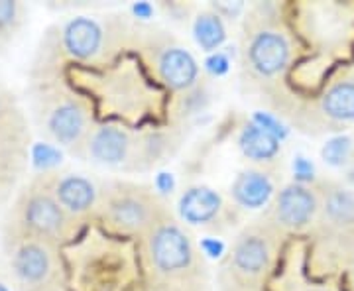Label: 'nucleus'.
Wrapping results in <instances>:
<instances>
[{"instance_id":"obj_1","label":"nucleus","mask_w":354,"mask_h":291,"mask_svg":"<svg viewBox=\"0 0 354 291\" xmlns=\"http://www.w3.org/2000/svg\"><path fill=\"white\" fill-rule=\"evenodd\" d=\"M30 124L39 138L71 153L99 120L93 101L65 77L32 81L28 87Z\"/></svg>"},{"instance_id":"obj_2","label":"nucleus","mask_w":354,"mask_h":291,"mask_svg":"<svg viewBox=\"0 0 354 291\" xmlns=\"http://www.w3.org/2000/svg\"><path fill=\"white\" fill-rule=\"evenodd\" d=\"M295 57L290 28L278 4H254L242 22V79L258 89L278 83Z\"/></svg>"},{"instance_id":"obj_3","label":"nucleus","mask_w":354,"mask_h":291,"mask_svg":"<svg viewBox=\"0 0 354 291\" xmlns=\"http://www.w3.org/2000/svg\"><path fill=\"white\" fill-rule=\"evenodd\" d=\"M109 39L111 26L88 16H77L51 26L39 39L30 69V83L64 77L69 69L102 65Z\"/></svg>"},{"instance_id":"obj_4","label":"nucleus","mask_w":354,"mask_h":291,"mask_svg":"<svg viewBox=\"0 0 354 291\" xmlns=\"http://www.w3.org/2000/svg\"><path fill=\"white\" fill-rule=\"evenodd\" d=\"M140 250L148 281L167 285L209 281L197 244L171 211L160 216L140 238Z\"/></svg>"},{"instance_id":"obj_5","label":"nucleus","mask_w":354,"mask_h":291,"mask_svg":"<svg viewBox=\"0 0 354 291\" xmlns=\"http://www.w3.org/2000/svg\"><path fill=\"white\" fill-rule=\"evenodd\" d=\"M167 144L162 132H136L122 122L99 118L71 156L93 165L138 171L158 164Z\"/></svg>"},{"instance_id":"obj_6","label":"nucleus","mask_w":354,"mask_h":291,"mask_svg":"<svg viewBox=\"0 0 354 291\" xmlns=\"http://www.w3.org/2000/svg\"><path fill=\"white\" fill-rule=\"evenodd\" d=\"M283 238L256 218L232 238L221 262L218 291H264L278 262Z\"/></svg>"},{"instance_id":"obj_7","label":"nucleus","mask_w":354,"mask_h":291,"mask_svg":"<svg viewBox=\"0 0 354 291\" xmlns=\"http://www.w3.org/2000/svg\"><path fill=\"white\" fill-rule=\"evenodd\" d=\"M167 211L152 187L127 179H111L101 183L95 220L111 234L140 241Z\"/></svg>"},{"instance_id":"obj_8","label":"nucleus","mask_w":354,"mask_h":291,"mask_svg":"<svg viewBox=\"0 0 354 291\" xmlns=\"http://www.w3.org/2000/svg\"><path fill=\"white\" fill-rule=\"evenodd\" d=\"M2 254L18 291L67 283L64 248L32 236L6 220L2 227Z\"/></svg>"},{"instance_id":"obj_9","label":"nucleus","mask_w":354,"mask_h":291,"mask_svg":"<svg viewBox=\"0 0 354 291\" xmlns=\"http://www.w3.org/2000/svg\"><path fill=\"white\" fill-rule=\"evenodd\" d=\"M6 223H10L32 236L67 248L81 232V223L67 215L64 207L51 197L34 179H30L22 189L16 193L12 207L8 211Z\"/></svg>"},{"instance_id":"obj_10","label":"nucleus","mask_w":354,"mask_h":291,"mask_svg":"<svg viewBox=\"0 0 354 291\" xmlns=\"http://www.w3.org/2000/svg\"><path fill=\"white\" fill-rule=\"evenodd\" d=\"M140 59L158 87L189 93L199 83V64L181 41L164 30H148L140 44Z\"/></svg>"},{"instance_id":"obj_11","label":"nucleus","mask_w":354,"mask_h":291,"mask_svg":"<svg viewBox=\"0 0 354 291\" xmlns=\"http://www.w3.org/2000/svg\"><path fill=\"white\" fill-rule=\"evenodd\" d=\"M30 138V116L12 91L0 83V189L6 193L24 176Z\"/></svg>"},{"instance_id":"obj_12","label":"nucleus","mask_w":354,"mask_h":291,"mask_svg":"<svg viewBox=\"0 0 354 291\" xmlns=\"http://www.w3.org/2000/svg\"><path fill=\"white\" fill-rule=\"evenodd\" d=\"M321 199L315 185L288 183L276 191L272 201L258 216L283 241L293 234H304L317 227Z\"/></svg>"},{"instance_id":"obj_13","label":"nucleus","mask_w":354,"mask_h":291,"mask_svg":"<svg viewBox=\"0 0 354 291\" xmlns=\"http://www.w3.org/2000/svg\"><path fill=\"white\" fill-rule=\"evenodd\" d=\"M32 179L39 187L48 191L64 207L65 213L73 216L77 223L85 225L95 220L99 209L101 185L95 183L91 178L69 169H44Z\"/></svg>"},{"instance_id":"obj_14","label":"nucleus","mask_w":354,"mask_h":291,"mask_svg":"<svg viewBox=\"0 0 354 291\" xmlns=\"http://www.w3.org/2000/svg\"><path fill=\"white\" fill-rule=\"evenodd\" d=\"M297 122L311 128H341L354 122V69L330 79L309 106L297 116Z\"/></svg>"},{"instance_id":"obj_15","label":"nucleus","mask_w":354,"mask_h":291,"mask_svg":"<svg viewBox=\"0 0 354 291\" xmlns=\"http://www.w3.org/2000/svg\"><path fill=\"white\" fill-rule=\"evenodd\" d=\"M321 199L317 230L354 252V193L339 181L325 179L315 185Z\"/></svg>"},{"instance_id":"obj_16","label":"nucleus","mask_w":354,"mask_h":291,"mask_svg":"<svg viewBox=\"0 0 354 291\" xmlns=\"http://www.w3.org/2000/svg\"><path fill=\"white\" fill-rule=\"evenodd\" d=\"M179 220L205 230L221 232L239 218V207L207 185H193L179 199Z\"/></svg>"},{"instance_id":"obj_17","label":"nucleus","mask_w":354,"mask_h":291,"mask_svg":"<svg viewBox=\"0 0 354 291\" xmlns=\"http://www.w3.org/2000/svg\"><path fill=\"white\" fill-rule=\"evenodd\" d=\"M276 191L274 169L260 165L244 167L230 183V197L239 209H266Z\"/></svg>"},{"instance_id":"obj_18","label":"nucleus","mask_w":354,"mask_h":291,"mask_svg":"<svg viewBox=\"0 0 354 291\" xmlns=\"http://www.w3.org/2000/svg\"><path fill=\"white\" fill-rule=\"evenodd\" d=\"M241 150L252 165L272 167L279 153V142L266 128L246 124L241 134Z\"/></svg>"},{"instance_id":"obj_19","label":"nucleus","mask_w":354,"mask_h":291,"mask_svg":"<svg viewBox=\"0 0 354 291\" xmlns=\"http://www.w3.org/2000/svg\"><path fill=\"white\" fill-rule=\"evenodd\" d=\"M195 39L205 51H213L223 46V41L227 38V26L225 18L216 12L215 8L203 10L197 14L195 24H193Z\"/></svg>"},{"instance_id":"obj_20","label":"nucleus","mask_w":354,"mask_h":291,"mask_svg":"<svg viewBox=\"0 0 354 291\" xmlns=\"http://www.w3.org/2000/svg\"><path fill=\"white\" fill-rule=\"evenodd\" d=\"M28 20V8L18 0H0V51L8 50Z\"/></svg>"},{"instance_id":"obj_21","label":"nucleus","mask_w":354,"mask_h":291,"mask_svg":"<svg viewBox=\"0 0 354 291\" xmlns=\"http://www.w3.org/2000/svg\"><path fill=\"white\" fill-rule=\"evenodd\" d=\"M353 150V144H351V140L348 138H341V140H335V142H330L327 144V148H325V160L330 162V164H342L346 158H348V153Z\"/></svg>"},{"instance_id":"obj_22","label":"nucleus","mask_w":354,"mask_h":291,"mask_svg":"<svg viewBox=\"0 0 354 291\" xmlns=\"http://www.w3.org/2000/svg\"><path fill=\"white\" fill-rule=\"evenodd\" d=\"M144 291H209V281L201 283H183V285H167V283H153L148 281Z\"/></svg>"},{"instance_id":"obj_23","label":"nucleus","mask_w":354,"mask_h":291,"mask_svg":"<svg viewBox=\"0 0 354 291\" xmlns=\"http://www.w3.org/2000/svg\"><path fill=\"white\" fill-rule=\"evenodd\" d=\"M22 291H71L67 283H57V285H46V288H36V290H22Z\"/></svg>"},{"instance_id":"obj_24","label":"nucleus","mask_w":354,"mask_h":291,"mask_svg":"<svg viewBox=\"0 0 354 291\" xmlns=\"http://www.w3.org/2000/svg\"><path fill=\"white\" fill-rule=\"evenodd\" d=\"M351 285H353V290H354V252H353V258H351Z\"/></svg>"},{"instance_id":"obj_25","label":"nucleus","mask_w":354,"mask_h":291,"mask_svg":"<svg viewBox=\"0 0 354 291\" xmlns=\"http://www.w3.org/2000/svg\"><path fill=\"white\" fill-rule=\"evenodd\" d=\"M6 197H8V193H6V191H2V189H0V205H2V201H4V199H6Z\"/></svg>"}]
</instances>
